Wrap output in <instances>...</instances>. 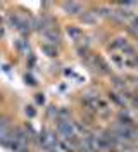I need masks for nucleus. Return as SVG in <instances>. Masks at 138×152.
Here are the masks:
<instances>
[{
    "label": "nucleus",
    "mask_w": 138,
    "mask_h": 152,
    "mask_svg": "<svg viewBox=\"0 0 138 152\" xmlns=\"http://www.w3.org/2000/svg\"><path fill=\"white\" fill-rule=\"evenodd\" d=\"M131 29H133V31H137V33H138V18H135V19H133V23H131Z\"/></svg>",
    "instance_id": "9d476101"
},
{
    "label": "nucleus",
    "mask_w": 138,
    "mask_h": 152,
    "mask_svg": "<svg viewBox=\"0 0 138 152\" xmlns=\"http://www.w3.org/2000/svg\"><path fill=\"white\" fill-rule=\"evenodd\" d=\"M109 48L112 52H119V54H126V56H137L135 47L129 43L126 38H116V40L109 45Z\"/></svg>",
    "instance_id": "f03ea898"
},
{
    "label": "nucleus",
    "mask_w": 138,
    "mask_h": 152,
    "mask_svg": "<svg viewBox=\"0 0 138 152\" xmlns=\"http://www.w3.org/2000/svg\"><path fill=\"white\" fill-rule=\"evenodd\" d=\"M26 81H29V83H31V85H35V83H37V81H35V80H33V78H31V76H26Z\"/></svg>",
    "instance_id": "ddd939ff"
},
{
    "label": "nucleus",
    "mask_w": 138,
    "mask_h": 152,
    "mask_svg": "<svg viewBox=\"0 0 138 152\" xmlns=\"http://www.w3.org/2000/svg\"><path fill=\"white\" fill-rule=\"evenodd\" d=\"M119 123H123V124H129V126H133V123H135V119H133V116H131V113H129L128 109H121V113H119Z\"/></svg>",
    "instance_id": "39448f33"
},
{
    "label": "nucleus",
    "mask_w": 138,
    "mask_h": 152,
    "mask_svg": "<svg viewBox=\"0 0 138 152\" xmlns=\"http://www.w3.org/2000/svg\"><path fill=\"white\" fill-rule=\"evenodd\" d=\"M57 133L64 138V140H71L76 135V128H74V123H71L69 119H61L57 123Z\"/></svg>",
    "instance_id": "7ed1b4c3"
},
{
    "label": "nucleus",
    "mask_w": 138,
    "mask_h": 152,
    "mask_svg": "<svg viewBox=\"0 0 138 152\" xmlns=\"http://www.w3.org/2000/svg\"><path fill=\"white\" fill-rule=\"evenodd\" d=\"M109 99L114 102V104L118 105V107H123V109H126V100H124V97L121 94H116V92H109Z\"/></svg>",
    "instance_id": "423d86ee"
},
{
    "label": "nucleus",
    "mask_w": 138,
    "mask_h": 152,
    "mask_svg": "<svg viewBox=\"0 0 138 152\" xmlns=\"http://www.w3.org/2000/svg\"><path fill=\"white\" fill-rule=\"evenodd\" d=\"M26 114L31 118V116H35V109L33 107H26Z\"/></svg>",
    "instance_id": "9b49d317"
},
{
    "label": "nucleus",
    "mask_w": 138,
    "mask_h": 152,
    "mask_svg": "<svg viewBox=\"0 0 138 152\" xmlns=\"http://www.w3.org/2000/svg\"><path fill=\"white\" fill-rule=\"evenodd\" d=\"M37 102H38V104H43V102H45V97H43V95H38V97H37Z\"/></svg>",
    "instance_id": "f8f14e48"
},
{
    "label": "nucleus",
    "mask_w": 138,
    "mask_h": 152,
    "mask_svg": "<svg viewBox=\"0 0 138 152\" xmlns=\"http://www.w3.org/2000/svg\"><path fill=\"white\" fill-rule=\"evenodd\" d=\"M67 35H71L73 38H80V29H76V28H67Z\"/></svg>",
    "instance_id": "1a4fd4ad"
},
{
    "label": "nucleus",
    "mask_w": 138,
    "mask_h": 152,
    "mask_svg": "<svg viewBox=\"0 0 138 152\" xmlns=\"http://www.w3.org/2000/svg\"><path fill=\"white\" fill-rule=\"evenodd\" d=\"M112 133L119 138L121 142H131V140L137 137V132H135L133 126H129V124H123V123H119V121L112 126Z\"/></svg>",
    "instance_id": "f257e3e1"
},
{
    "label": "nucleus",
    "mask_w": 138,
    "mask_h": 152,
    "mask_svg": "<svg viewBox=\"0 0 138 152\" xmlns=\"http://www.w3.org/2000/svg\"><path fill=\"white\" fill-rule=\"evenodd\" d=\"M43 35H45V38L50 42V43H57V42L61 40V37H59V33H57V29H55L54 26L45 28V29H43Z\"/></svg>",
    "instance_id": "20e7f679"
},
{
    "label": "nucleus",
    "mask_w": 138,
    "mask_h": 152,
    "mask_svg": "<svg viewBox=\"0 0 138 152\" xmlns=\"http://www.w3.org/2000/svg\"><path fill=\"white\" fill-rule=\"evenodd\" d=\"M62 9L67 10V14L71 12V14H78V12H81V4H76V2H64L62 4Z\"/></svg>",
    "instance_id": "0eeeda50"
},
{
    "label": "nucleus",
    "mask_w": 138,
    "mask_h": 152,
    "mask_svg": "<svg viewBox=\"0 0 138 152\" xmlns=\"http://www.w3.org/2000/svg\"><path fill=\"white\" fill-rule=\"evenodd\" d=\"M0 37H2V28H0Z\"/></svg>",
    "instance_id": "4468645a"
},
{
    "label": "nucleus",
    "mask_w": 138,
    "mask_h": 152,
    "mask_svg": "<svg viewBox=\"0 0 138 152\" xmlns=\"http://www.w3.org/2000/svg\"><path fill=\"white\" fill-rule=\"evenodd\" d=\"M42 48H43V50H45V52H47V54H48V56H50V57L57 56V50H55L54 47H50V45H47V43H45V45H43V47H42Z\"/></svg>",
    "instance_id": "6e6552de"
}]
</instances>
